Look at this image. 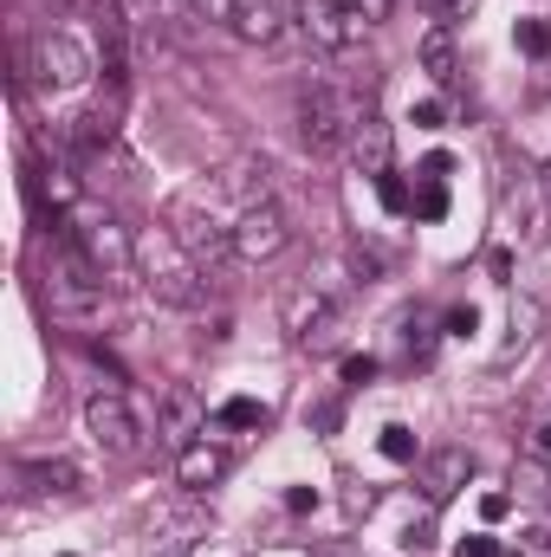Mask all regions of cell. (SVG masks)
<instances>
[{
  "label": "cell",
  "instance_id": "cell-3",
  "mask_svg": "<svg viewBox=\"0 0 551 557\" xmlns=\"http://www.w3.org/2000/svg\"><path fill=\"white\" fill-rule=\"evenodd\" d=\"M65 240H72V247H78V253H85L105 278H118V273H131V267H137V240L118 227V214H111V208H85V201H78V208L65 214Z\"/></svg>",
  "mask_w": 551,
  "mask_h": 557
},
{
  "label": "cell",
  "instance_id": "cell-17",
  "mask_svg": "<svg viewBox=\"0 0 551 557\" xmlns=\"http://www.w3.org/2000/svg\"><path fill=\"white\" fill-rule=\"evenodd\" d=\"M221 473H228V454H221V447H208V441L182 447V460H175V480H182L188 493H208V486H221Z\"/></svg>",
  "mask_w": 551,
  "mask_h": 557
},
{
  "label": "cell",
  "instance_id": "cell-30",
  "mask_svg": "<svg viewBox=\"0 0 551 557\" xmlns=\"http://www.w3.org/2000/svg\"><path fill=\"white\" fill-rule=\"evenodd\" d=\"M474 324H480L474 305H454V311H448V337H474Z\"/></svg>",
  "mask_w": 551,
  "mask_h": 557
},
{
  "label": "cell",
  "instance_id": "cell-31",
  "mask_svg": "<svg viewBox=\"0 0 551 557\" xmlns=\"http://www.w3.org/2000/svg\"><path fill=\"white\" fill-rule=\"evenodd\" d=\"M370 376H377V363H370V357H344V383H351V389H364Z\"/></svg>",
  "mask_w": 551,
  "mask_h": 557
},
{
  "label": "cell",
  "instance_id": "cell-22",
  "mask_svg": "<svg viewBox=\"0 0 551 557\" xmlns=\"http://www.w3.org/2000/svg\"><path fill=\"white\" fill-rule=\"evenodd\" d=\"M377 447H383V460H396V467H409V460H421V454H415V428H403V421H390Z\"/></svg>",
  "mask_w": 551,
  "mask_h": 557
},
{
  "label": "cell",
  "instance_id": "cell-4",
  "mask_svg": "<svg viewBox=\"0 0 551 557\" xmlns=\"http://www.w3.org/2000/svg\"><path fill=\"white\" fill-rule=\"evenodd\" d=\"M98 65H91V52L72 39V33H39L33 46H20V85L26 78H39V85H52V91H72V85H85Z\"/></svg>",
  "mask_w": 551,
  "mask_h": 557
},
{
  "label": "cell",
  "instance_id": "cell-24",
  "mask_svg": "<svg viewBox=\"0 0 551 557\" xmlns=\"http://www.w3.org/2000/svg\"><path fill=\"white\" fill-rule=\"evenodd\" d=\"M377 195H383V208H390V214H409V208H415V195L403 188V175H390V169L377 175Z\"/></svg>",
  "mask_w": 551,
  "mask_h": 557
},
{
  "label": "cell",
  "instance_id": "cell-1",
  "mask_svg": "<svg viewBox=\"0 0 551 557\" xmlns=\"http://www.w3.org/2000/svg\"><path fill=\"white\" fill-rule=\"evenodd\" d=\"M137 267H143V285H149L156 305H169V311H201L208 305V278H201L195 253L175 234H149L137 247Z\"/></svg>",
  "mask_w": 551,
  "mask_h": 557
},
{
  "label": "cell",
  "instance_id": "cell-29",
  "mask_svg": "<svg viewBox=\"0 0 551 557\" xmlns=\"http://www.w3.org/2000/svg\"><path fill=\"white\" fill-rule=\"evenodd\" d=\"M234 7H241V0H188L195 20H228V26H234Z\"/></svg>",
  "mask_w": 551,
  "mask_h": 557
},
{
  "label": "cell",
  "instance_id": "cell-35",
  "mask_svg": "<svg viewBox=\"0 0 551 557\" xmlns=\"http://www.w3.org/2000/svg\"><path fill=\"white\" fill-rule=\"evenodd\" d=\"M311 506H318V493H311V486H292V493H285V512H311Z\"/></svg>",
  "mask_w": 551,
  "mask_h": 557
},
{
  "label": "cell",
  "instance_id": "cell-37",
  "mask_svg": "<svg viewBox=\"0 0 551 557\" xmlns=\"http://www.w3.org/2000/svg\"><path fill=\"white\" fill-rule=\"evenodd\" d=\"M532 454H539V460H551V421H546V428H532Z\"/></svg>",
  "mask_w": 551,
  "mask_h": 557
},
{
  "label": "cell",
  "instance_id": "cell-6",
  "mask_svg": "<svg viewBox=\"0 0 551 557\" xmlns=\"http://www.w3.org/2000/svg\"><path fill=\"white\" fill-rule=\"evenodd\" d=\"M169 227H175V240L195 253V267H221V260H234V227H221L195 195H175V201H169Z\"/></svg>",
  "mask_w": 551,
  "mask_h": 557
},
{
  "label": "cell",
  "instance_id": "cell-14",
  "mask_svg": "<svg viewBox=\"0 0 551 557\" xmlns=\"http://www.w3.org/2000/svg\"><path fill=\"white\" fill-rule=\"evenodd\" d=\"M33 188H39V201H52V214H59V221L78 208V175H72V162H65V156H52V162L39 156V162H33Z\"/></svg>",
  "mask_w": 551,
  "mask_h": 557
},
{
  "label": "cell",
  "instance_id": "cell-13",
  "mask_svg": "<svg viewBox=\"0 0 551 557\" xmlns=\"http://www.w3.org/2000/svg\"><path fill=\"white\" fill-rule=\"evenodd\" d=\"M285 331H292V344H325V337H331V292L298 285V292L285 298Z\"/></svg>",
  "mask_w": 551,
  "mask_h": 557
},
{
  "label": "cell",
  "instance_id": "cell-19",
  "mask_svg": "<svg viewBox=\"0 0 551 557\" xmlns=\"http://www.w3.org/2000/svg\"><path fill=\"white\" fill-rule=\"evenodd\" d=\"M421 72H428L434 85H454V72H461V65H454V26H448V20L421 33Z\"/></svg>",
  "mask_w": 551,
  "mask_h": 557
},
{
  "label": "cell",
  "instance_id": "cell-33",
  "mask_svg": "<svg viewBox=\"0 0 551 557\" xmlns=\"http://www.w3.org/2000/svg\"><path fill=\"white\" fill-rule=\"evenodd\" d=\"M461 557H506V545L480 532V539H461Z\"/></svg>",
  "mask_w": 551,
  "mask_h": 557
},
{
  "label": "cell",
  "instance_id": "cell-9",
  "mask_svg": "<svg viewBox=\"0 0 551 557\" xmlns=\"http://www.w3.org/2000/svg\"><path fill=\"white\" fill-rule=\"evenodd\" d=\"M85 428H91V441H98L105 454H118V460H131L143 447L137 409H131L124 396H91V403H85Z\"/></svg>",
  "mask_w": 551,
  "mask_h": 557
},
{
  "label": "cell",
  "instance_id": "cell-11",
  "mask_svg": "<svg viewBox=\"0 0 551 557\" xmlns=\"http://www.w3.org/2000/svg\"><path fill=\"white\" fill-rule=\"evenodd\" d=\"M201 428H208V403H201L188 383H169L162 403H156V434H162L169 447H195Z\"/></svg>",
  "mask_w": 551,
  "mask_h": 557
},
{
  "label": "cell",
  "instance_id": "cell-21",
  "mask_svg": "<svg viewBox=\"0 0 551 557\" xmlns=\"http://www.w3.org/2000/svg\"><path fill=\"white\" fill-rule=\"evenodd\" d=\"M221 428H267V403H254V396H234V403H221Z\"/></svg>",
  "mask_w": 551,
  "mask_h": 557
},
{
  "label": "cell",
  "instance_id": "cell-7",
  "mask_svg": "<svg viewBox=\"0 0 551 557\" xmlns=\"http://www.w3.org/2000/svg\"><path fill=\"white\" fill-rule=\"evenodd\" d=\"M285 240H292V227H285V208H279V201L241 208V221H234V260L267 267V260H279V253H285Z\"/></svg>",
  "mask_w": 551,
  "mask_h": 557
},
{
  "label": "cell",
  "instance_id": "cell-25",
  "mask_svg": "<svg viewBox=\"0 0 551 557\" xmlns=\"http://www.w3.org/2000/svg\"><path fill=\"white\" fill-rule=\"evenodd\" d=\"M506 557H551V532H539V525H532V532H519V539L506 545Z\"/></svg>",
  "mask_w": 551,
  "mask_h": 557
},
{
  "label": "cell",
  "instance_id": "cell-28",
  "mask_svg": "<svg viewBox=\"0 0 551 557\" xmlns=\"http://www.w3.org/2000/svg\"><path fill=\"white\" fill-rule=\"evenodd\" d=\"M377 512V486H351L344 493V519H370Z\"/></svg>",
  "mask_w": 551,
  "mask_h": 557
},
{
  "label": "cell",
  "instance_id": "cell-26",
  "mask_svg": "<svg viewBox=\"0 0 551 557\" xmlns=\"http://www.w3.org/2000/svg\"><path fill=\"white\" fill-rule=\"evenodd\" d=\"M532 331H539V305H532V298H519V305H513V350H519Z\"/></svg>",
  "mask_w": 551,
  "mask_h": 557
},
{
  "label": "cell",
  "instance_id": "cell-27",
  "mask_svg": "<svg viewBox=\"0 0 551 557\" xmlns=\"http://www.w3.org/2000/svg\"><path fill=\"white\" fill-rule=\"evenodd\" d=\"M409 117H415V131H448V104L441 98H421Z\"/></svg>",
  "mask_w": 551,
  "mask_h": 557
},
{
  "label": "cell",
  "instance_id": "cell-18",
  "mask_svg": "<svg viewBox=\"0 0 551 557\" xmlns=\"http://www.w3.org/2000/svg\"><path fill=\"white\" fill-rule=\"evenodd\" d=\"M513 499L532 506V512H551V460H539V454L513 460Z\"/></svg>",
  "mask_w": 551,
  "mask_h": 557
},
{
  "label": "cell",
  "instance_id": "cell-15",
  "mask_svg": "<svg viewBox=\"0 0 551 557\" xmlns=\"http://www.w3.org/2000/svg\"><path fill=\"white\" fill-rule=\"evenodd\" d=\"M234 33L247 46H273L279 33H285V0H241L234 7Z\"/></svg>",
  "mask_w": 551,
  "mask_h": 557
},
{
  "label": "cell",
  "instance_id": "cell-32",
  "mask_svg": "<svg viewBox=\"0 0 551 557\" xmlns=\"http://www.w3.org/2000/svg\"><path fill=\"white\" fill-rule=\"evenodd\" d=\"M506 512H513V493H487V499H480V519H487V525H500Z\"/></svg>",
  "mask_w": 551,
  "mask_h": 557
},
{
  "label": "cell",
  "instance_id": "cell-20",
  "mask_svg": "<svg viewBox=\"0 0 551 557\" xmlns=\"http://www.w3.org/2000/svg\"><path fill=\"white\" fill-rule=\"evenodd\" d=\"M351 143H357V156H364V169H370V175H383V169H390V124H383L377 111H357Z\"/></svg>",
  "mask_w": 551,
  "mask_h": 557
},
{
  "label": "cell",
  "instance_id": "cell-23",
  "mask_svg": "<svg viewBox=\"0 0 551 557\" xmlns=\"http://www.w3.org/2000/svg\"><path fill=\"white\" fill-rule=\"evenodd\" d=\"M513 39H519V52L546 59V52H551V20H519V26H513Z\"/></svg>",
  "mask_w": 551,
  "mask_h": 557
},
{
  "label": "cell",
  "instance_id": "cell-12",
  "mask_svg": "<svg viewBox=\"0 0 551 557\" xmlns=\"http://www.w3.org/2000/svg\"><path fill=\"white\" fill-rule=\"evenodd\" d=\"M85 486V473L72 460H20L13 467V493L20 499H72Z\"/></svg>",
  "mask_w": 551,
  "mask_h": 557
},
{
  "label": "cell",
  "instance_id": "cell-16",
  "mask_svg": "<svg viewBox=\"0 0 551 557\" xmlns=\"http://www.w3.org/2000/svg\"><path fill=\"white\" fill-rule=\"evenodd\" d=\"M448 175H454V162L448 156H428L421 162V175H415V221H441L448 214Z\"/></svg>",
  "mask_w": 551,
  "mask_h": 557
},
{
  "label": "cell",
  "instance_id": "cell-10",
  "mask_svg": "<svg viewBox=\"0 0 551 557\" xmlns=\"http://www.w3.org/2000/svg\"><path fill=\"white\" fill-rule=\"evenodd\" d=\"M467 480H474V454H467V447H428V454L415 460V486H421L428 506H448Z\"/></svg>",
  "mask_w": 551,
  "mask_h": 557
},
{
  "label": "cell",
  "instance_id": "cell-8",
  "mask_svg": "<svg viewBox=\"0 0 551 557\" xmlns=\"http://www.w3.org/2000/svg\"><path fill=\"white\" fill-rule=\"evenodd\" d=\"M298 20H305V33L325 46V52H351V46H364L377 26L357 13V7H344V0H298Z\"/></svg>",
  "mask_w": 551,
  "mask_h": 557
},
{
  "label": "cell",
  "instance_id": "cell-36",
  "mask_svg": "<svg viewBox=\"0 0 551 557\" xmlns=\"http://www.w3.org/2000/svg\"><path fill=\"white\" fill-rule=\"evenodd\" d=\"M434 7H441V20H448V26H454V20H467V13H474V7H480V0H434Z\"/></svg>",
  "mask_w": 551,
  "mask_h": 557
},
{
  "label": "cell",
  "instance_id": "cell-2",
  "mask_svg": "<svg viewBox=\"0 0 551 557\" xmlns=\"http://www.w3.org/2000/svg\"><path fill=\"white\" fill-rule=\"evenodd\" d=\"M105 292H111V278L59 234V247H52V260H46V305H52L59 318H91V311L105 305Z\"/></svg>",
  "mask_w": 551,
  "mask_h": 557
},
{
  "label": "cell",
  "instance_id": "cell-5",
  "mask_svg": "<svg viewBox=\"0 0 551 557\" xmlns=\"http://www.w3.org/2000/svg\"><path fill=\"white\" fill-rule=\"evenodd\" d=\"M357 131V111H351V98H338L331 85H305L298 91V137L311 156H338L344 143Z\"/></svg>",
  "mask_w": 551,
  "mask_h": 557
},
{
  "label": "cell",
  "instance_id": "cell-34",
  "mask_svg": "<svg viewBox=\"0 0 551 557\" xmlns=\"http://www.w3.org/2000/svg\"><path fill=\"white\" fill-rule=\"evenodd\" d=\"M344 7H357L370 26H383V20H390V0H344Z\"/></svg>",
  "mask_w": 551,
  "mask_h": 557
}]
</instances>
